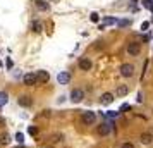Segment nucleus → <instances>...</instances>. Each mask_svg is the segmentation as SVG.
<instances>
[{
    "label": "nucleus",
    "mask_w": 153,
    "mask_h": 148,
    "mask_svg": "<svg viewBox=\"0 0 153 148\" xmlns=\"http://www.w3.org/2000/svg\"><path fill=\"white\" fill-rule=\"evenodd\" d=\"M81 120H83V124H86V126H91V124H95V120H97V114L91 112V110H86V112H83Z\"/></svg>",
    "instance_id": "nucleus-1"
},
{
    "label": "nucleus",
    "mask_w": 153,
    "mask_h": 148,
    "mask_svg": "<svg viewBox=\"0 0 153 148\" xmlns=\"http://www.w3.org/2000/svg\"><path fill=\"white\" fill-rule=\"evenodd\" d=\"M120 74L124 78H131L132 74H134V65L132 64H122L120 65Z\"/></svg>",
    "instance_id": "nucleus-2"
},
{
    "label": "nucleus",
    "mask_w": 153,
    "mask_h": 148,
    "mask_svg": "<svg viewBox=\"0 0 153 148\" xmlns=\"http://www.w3.org/2000/svg\"><path fill=\"white\" fill-rule=\"evenodd\" d=\"M139 52H141V45H139L138 42H131V43H127V54L129 55H138Z\"/></svg>",
    "instance_id": "nucleus-3"
},
{
    "label": "nucleus",
    "mask_w": 153,
    "mask_h": 148,
    "mask_svg": "<svg viewBox=\"0 0 153 148\" xmlns=\"http://www.w3.org/2000/svg\"><path fill=\"white\" fill-rule=\"evenodd\" d=\"M22 81H24L26 86H35L36 85V74L35 72H26V74L22 76Z\"/></svg>",
    "instance_id": "nucleus-4"
},
{
    "label": "nucleus",
    "mask_w": 153,
    "mask_h": 148,
    "mask_svg": "<svg viewBox=\"0 0 153 148\" xmlns=\"http://www.w3.org/2000/svg\"><path fill=\"white\" fill-rule=\"evenodd\" d=\"M83 98H84V91L83 90H79V88L72 90V93H71V100H72L74 103H79Z\"/></svg>",
    "instance_id": "nucleus-5"
},
{
    "label": "nucleus",
    "mask_w": 153,
    "mask_h": 148,
    "mask_svg": "<svg viewBox=\"0 0 153 148\" xmlns=\"http://www.w3.org/2000/svg\"><path fill=\"white\" fill-rule=\"evenodd\" d=\"M112 131V124H108V122H103V124H100L97 129V133L100 134V136H107V134H110Z\"/></svg>",
    "instance_id": "nucleus-6"
},
{
    "label": "nucleus",
    "mask_w": 153,
    "mask_h": 148,
    "mask_svg": "<svg viewBox=\"0 0 153 148\" xmlns=\"http://www.w3.org/2000/svg\"><path fill=\"white\" fill-rule=\"evenodd\" d=\"M57 81H59V85H69L71 74H69V72H65V71H62V72H59V74H57Z\"/></svg>",
    "instance_id": "nucleus-7"
},
{
    "label": "nucleus",
    "mask_w": 153,
    "mask_h": 148,
    "mask_svg": "<svg viewBox=\"0 0 153 148\" xmlns=\"http://www.w3.org/2000/svg\"><path fill=\"white\" fill-rule=\"evenodd\" d=\"M50 79V74L47 71H38L36 72V83H48Z\"/></svg>",
    "instance_id": "nucleus-8"
},
{
    "label": "nucleus",
    "mask_w": 153,
    "mask_h": 148,
    "mask_svg": "<svg viewBox=\"0 0 153 148\" xmlns=\"http://www.w3.org/2000/svg\"><path fill=\"white\" fill-rule=\"evenodd\" d=\"M91 60L88 59V57H83V59H79V69L81 71H90L91 69Z\"/></svg>",
    "instance_id": "nucleus-9"
},
{
    "label": "nucleus",
    "mask_w": 153,
    "mask_h": 148,
    "mask_svg": "<svg viewBox=\"0 0 153 148\" xmlns=\"http://www.w3.org/2000/svg\"><path fill=\"white\" fill-rule=\"evenodd\" d=\"M100 102H102V105H110L114 102V93H103Z\"/></svg>",
    "instance_id": "nucleus-10"
},
{
    "label": "nucleus",
    "mask_w": 153,
    "mask_h": 148,
    "mask_svg": "<svg viewBox=\"0 0 153 148\" xmlns=\"http://www.w3.org/2000/svg\"><path fill=\"white\" fill-rule=\"evenodd\" d=\"M19 105L21 107H29L31 103H33V100H31V97H28V95H22V97H19Z\"/></svg>",
    "instance_id": "nucleus-11"
},
{
    "label": "nucleus",
    "mask_w": 153,
    "mask_h": 148,
    "mask_svg": "<svg viewBox=\"0 0 153 148\" xmlns=\"http://www.w3.org/2000/svg\"><path fill=\"white\" fill-rule=\"evenodd\" d=\"M127 93H129L127 85H120V86H117V90H115V95H117V97H126Z\"/></svg>",
    "instance_id": "nucleus-12"
},
{
    "label": "nucleus",
    "mask_w": 153,
    "mask_h": 148,
    "mask_svg": "<svg viewBox=\"0 0 153 148\" xmlns=\"http://www.w3.org/2000/svg\"><path fill=\"white\" fill-rule=\"evenodd\" d=\"M152 141H153V136L150 133H143L141 134V143H143V145H150Z\"/></svg>",
    "instance_id": "nucleus-13"
},
{
    "label": "nucleus",
    "mask_w": 153,
    "mask_h": 148,
    "mask_svg": "<svg viewBox=\"0 0 153 148\" xmlns=\"http://www.w3.org/2000/svg\"><path fill=\"white\" fill-rule=\"evenodd\" d=\"M9 143H10V134L2 133L0 134V145H9Z\"/></svg>",
    "instance_id": "nucleus-14"
},
{
    "label": "nucleus",
    "mask_w": 153,
    "mask_h": 148,
    "mask_svg": "<svg viewBox=\"0 0 153 148\" xmlns=\"http://www.w3.org/2000/svg\"><path fill=\"white\" fill-rule=\"evenodd\" d=\"M31 28H33V31H35V33H42L43 24H42L40 21H33V24H31Z\"/></svg>",
    "instance_id": "nucleus-15"
},
{
    "label": "nucleus",
    "mask_w": 153,
    "mask_h": 148,
    "mask_svg": "<svg viewBox=\"0 0 153 148\" xmlns=\"http://www.w3.org/2000/svg\"><path fill=\"white\" fill-rule=\"evenodd\" d=\"M7 100H9V95L5 91H0V107H4L5 103H7Z\"/></svg>",
    "instance_id": "nucleus-16"
},
{
    "label": "nucleus",
    "mask_w": 153,
    "mask_h": 148,
    "mask_svg": "<svg viewBox=\"0 0 153 148\" xmlns=\"http://www.w3.org/2000/svg\"><path fill=\"white\" fill-rule=\"evenodd\" d=\"M36 7L43 9V10H48V4H47L45 0H36Z\"/></svg>",
    "instance_id": "nucleus-17"
},
{
    "label": "nucleus",
    "mask_w": 153,
    "mask_h": 148,
    "mask_svg": "<svg viewBox=\"0 0 153 148\" xmlns=\"http://www.w3.org/2000/svg\"><path fill=\"white\" fill-rule=\"evenodd\" d=\"M28 133L31 134V136H36V134H38V127H36V126H29L28 127Z\"/></svg>",
    "instance_id": "nucleus-18"
},
{
    "label": "nucleus",
    "mask_w": 153,
    "mask_h": 148,
    "mask_svg": "<svg viewBox=\"0 0 153 148\" xmlns=\"http://www.w3.org/2000/svg\"><path fill=\"white\" fill-rule=\"evenodd\" d=\"M16 141H17V143H22V141H24V134L22 133H16Z\"/></svg>",
    "instance_id": "nucleus-19"
},
{
    "label": "nucleus",
    "mask_w": 153,
    "mask_h": 148,
    "mask_svg": "<svg viewBox=\"0 0 153 148\" xmlns=\"http://www.w3.org/2000/svg\"><path fill=\"white\" fill-rule=\"evenodd\" d=\"M90 19H91V21H93V22H98V19H100V16H98L97 12H93V14H91V17H90Z\"/></svg>",
    "instance_id": "nucleus-20"
},
{
    "label": "nucleus",
    "mask_w": 153,
    "mask_h": 148,
    "mask_svg": "<svg viewBox=\"0 0 153 148\" xmlns=\"http://www.w3.org/2000/svg\"><path fill=\"white\" fill-rule=\"evenodd\" d=\"M103 24H115V19H114V17H107L103 21Z\"/></svg>",
    "instance_id": "nucleus-21"
},
{
    "label": "nucleus",
    "mask_w": 153,
    "mask_h": 148,
    "mask_svg": "<svg viewBox=\"0 0 153 148\" xmlns=\"http://www.w3.org/2000/svg\"><path fill=\"white\" fill-rule=\"evenodd\" d=\"M105 115H107V117H110V119H115V117L119 115V112H107Z\"/></svg>",
    "instance_id": "nucleus-22"
},
{
    "label": "nucleus",
    "mask_w": 153,
    "mask_h": 148,
    "mask_svg": "<svg viewBox=\"0 0 153 148\" xmlns=\"http://www.w3.org/2000/svg\"><path fill=\"white\" fill-rule=\"evenodd\" d=\"M143 5H145V7H148V9H153L152 0H143Z\"/></svg>",
    "instance_id": "nucleus-23"
},
{
    "label": "nucleus",
    "mask_w": 153,
    "mask_h": 148,
    "mask_svg": "<svg viewBox=\"0 0 153 148\" xmlns=\"http://www.w3.org/2000/svg\"><path fill=\"white\" fill-rule=\"evenodd\" d=\"M150 28V22L148 21H145V22H141V29H143V31H146V29Z\"/></svg>",
    "instance_id": "nucleus-24"
},
{
    "label": "nucleus",
    "mask_w": 153,
    "mask_h": 148,
    "mask_svg": "<svg viewBox=\"0 0 153 148\" xmlns=\"http://www.w3.org/2000/svg\"><path fill=\"white\" fill-rule=\"evenodd\" d=\"M120 148H134V145L127 141V143H122V147H120Z\"/></svg>",
    "instance_id": "nucleus-25"
},
{
    "label": "nucleus",
    "mask_w": 153,
    "mask_h": 148,
    "mask_svg": "<svg viewBox=\"0 0 153 148\" xmlns=\"http://www.w3.org/2000/svg\"><path fill=\"white\" fill-rule=\"evenodd\" d=\"M129 109H131V107L127 105V103H124V105L120 107V112H124V110H129Z\"/></svg>",
    "instance_id": "nucleus-26"
},
{
    "label": "nucleus",
    "mask_w": 153,
    "mask_h": 148,
    "mask_svg": "<svg viewBox=\"0 0 153 148\" xmlns=\"http://www.w3.org/2000/svg\"><path fill=\"white\" fill-rule=\"evenodd\" d=\"M127 24H129V21H120L119 22V26H127Z\"/></svg>",
    "instance_id": "nucleus-27"
},
{
    "label": "nucleus",
    "mask_w": 153,
    "mask_h": 148,
    "mask_svg": "<svg viewBox=\"0 0 153 148\" xmlns=\"http://www.w3.org/2000/svg\"><path fill=\"white\" fill-rule=\"evenodd\" d=\"M16 148H26V147H22V145H21V147H16Z\"/></svg>",
    "instance_id": "nucleus-28"
},
{
    "label": "nucleus",
    "mask_w": 153,
    "mask_h": 148,
    "mask_svg": "<svg viewBox=\"0 0 153 148\" xmlns=\"http://www.w3.org/2000/svg\"><path fill=\"white\" fill-rule=\"evenodd\" d=\"M0 65H2V62H0Z\"/></svg>",
    "instance_id": "nucleus-29"
}]
</instances>
